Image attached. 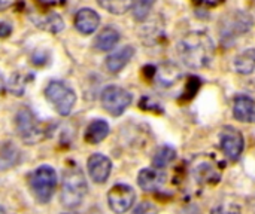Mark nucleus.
I'll return each mask as SVG.
<instances>
[{
    "label": "nucleus",
    "instance_id": "obj_1",
    "mask_svg": "<svg viewBox=\"0 0 255 214\" xmlns=\"http://www.w3.org/2000/svg\"><path fill=\"white\" fill-rule=\"evenodd\" d=\"M178 52L187 67L203 69L212 61L215 46L212 39L205 31H190L179 42Z\"/></svg>",
    "mask_w": 255,
    "mask_h": 214
},
{
    "label": "nucleus",
    "instance_id": "obj_2",
    "mask_svg": "<svg viewBox=\"0 0 255 214\" xmlns=\"http://www.w3.org/2000/svg\"><path fill=\"white\" fill-rule=\"evenodd\" d=\"M87 194V180L84 173L78 167H69L63 176L61 185V203L67 209H76L82 204Z\"/></svg>",
    "mask_w": 255,
    "mask_h": 214
},
{
    "label": "nucleus",
    "instance_id": "obj_3",
    "mask_svg": "<svg viewBox=\"0 0 255 214\" xmlns=\"http://www.w3.org/2000/svg\"><path fill=\"white\" fill-rule=\"evenodd\" d=\"M57 182H58L57 173L49 165H40L28 177L30 191L36 198V201H39L40 204L49 203V200L55 192Z\"/></svg>",
    "mask_w": 255,
    "mask_h": 214
},
{
    "label": "nucleus",
    "instance_id": "obj_4",
    "mask_svg": "<svg viewBox=\"0 0 255 214\" xmlns=\"http://www.w3.org/2000/svg\"><path fill=\"white\" fill-rule=\"evenodd\" d=\"M45 95H46L48 101L54 106V109L63 116L70 115V112L76 103L75 91L70 86H67L64 82H58V80H52L46 86Z\"/></svg>",
    "mask_w": 255,
    "mask_h": 214
},
{
    "label": "nucleus",
    "instance_id": "obj_5",
    "mask_svg": "<svg viewBox=\"0 0 255 214\" xmlns=\"http://www.w3.org/2000/svg\"><path fill=\"white\" fill-rule=\"evenodd\" d=\"M15 124H16V131H18L19 137L27 144H36L40 140H43L46 136L43 125L36 119L33 112L27 107H24L18 112Z\"/></svg>",
    "mask_w": 255,
    "mask_h": 214
},
{
    "label": "nucleus",
    "instance_id": "obj_6",
    "mask_svg": "<svg viewBox=\"0 0 255 214\" xmlns=\"http://www.w3.org/2000/svg\"><path fill=\"white\" fill-rule=\"evenodd\" d=\"M102 106L103 109L111 113L112 116H120L123 115L127 107L131 104L133 101V97L128 91H126L124 88H120V86H115V85H111V86H106L103 91H102Z\"/></svg>",
    "mask_w": 255,
    "mask_h": 214
},
{
    "label": "nucleus",
    "instance_id": "obj_7",
    "mask_svg": "<svg viewBox=\"0 0 255 214\" xmlns=\"http://www.w3.org/2000/svg\"><path fill=\"white\" fill-rule=\"evenodd\" d=\"M136 200V194L128 185H115L108 192V204L111 210L117 214L128 212Z\"/></svg>",
    "mask_w": 255,
    "mask_h": 214
},
{
    "label": "nucleus",
    "instance_id": "obj_8",
    "mask_svg": "<svg viewBox=\"0 0 255 214\" xmlns=\"http://www.w3.org/2000/svg\"><path fill=\"white\" fill-rule=\"evenodd\" d=\"M220 146L230 159H238L242 155L245 146L242 133L232 127L223 128V131L220 133Z\"/></svg>",
    "mask_w": 255,
    "mask_h": 214
},
{
    "label": "nucleus",
    "instance_id": "obj_9",
    "mask_svg": "<svg viewBox=\"0 0 255 214\" xmlns=\"http://www.w3.org/2000/svg\"><path fill=\"white\" fill-rule=\"evenodd\" d=\"M87 168H88V174L93 179L94 183H105L112 171V162L108 156L102 155V153H93L88 158L87 162Z\"/></svg>",
    "mask_w": 255,
    "mask_h": 214
},
{
    "label": "nucleus",
    "instance_id": "obj_10",
    "mask_svg": "<svg viewBox=\"0 0 255 214\" xmlns=\"http://www.w3.org/2000/svg\"><path fill=\"white\" fill-rule=\"evenodd\" d=\"M75 27L79 33L82 34H93L99 24H100V16L97 12H94L90 7L79 9L75 15Z\"/></svg>",
    "mask_w": 255,
    "mask_h": 214
},
{
    "label": "nucleus",
    "instance_id": "obj_11",
    "mask_svg": "<svg viewBox=\"0 0 255 214\" xmlns=\"http://www.w3.org/2000/svg\"><path fill=\"white\" fill-rule=\"evenodd\" d=\"M164 182L166 176L158 168H143L137 176V185L145 192L158 191L164 185Z\"/></svg>",
    "mask_w": 255,
    "mask_h": 214
},
{
    "label": "nucleus",
    "instance_id": "obj_12",
    "mask_svg": "<svg viewBox=\"0 0 255 214\" xmlns=\"http://www.w3.org/2000/svg\"><path fill=\"white\" fill-rule=\"evenodd\" d=\"M233 116L247 124H255V101L247 95H238L233 101Z\"/></svg>",
    "mask_w": 255,
    "mask_h": 214
},
{
    "label": "nucleus",
    "instance_id": "obj_13",
    "mask_svg": "<svg viewBox=\"0 0 255 214\" xmlns=\"http://www.w3.org/2000/svg\"><path fill=\"white\" fill-rule=\"evenodd\" d=\"M230 19H232V22L235 25H230L227 22L224 24V30H223L224 31V37H238L239 34L247 33L251 28V25H253L251 16L247 15V13H242V12H238V13L232 15Z\"/></svg>",
    "mask_w": 255,
    "mask_h": 214
},
{
    "label": "nucleus",
    "instance_id": "obj_14",
    "mask_svg": "<svg viewBox=\"0 0 255 214\" xmlns=\"http://www.w3.org/2000/svg\"><path fill=\"white\" fill-rule=\"evenodd\" d=\"M133 55H134V48L133 46H124L120 51L111 54L106 58V67H108V70L112 71V73L121 71L128 64V61L133 58Z\"/></svg>",
    "mask_w": 255,
    "mask_h": 214
},
{
    "label": "nucleus",
    "instance_id": "obj_15",
    "mask_svg": "<svg viewBox=\"0 0 255 214\" xmlns=\"http://www.w3.org/2000/svg\"><path fill=\"white\" fill-rule=\"evenodd\" d=\"M108 134H109V124L103 119H96L87 127L84 139L90 144H97L103 142L108 137Z\"/></svg>",
    "mask_w": 255,
    "mask_h": 214
},
{
    "label": "nucleus",
    "instance_id": "obj_16",
    "mask_svg": "<svg viewBox=\"0 0 255 214\" xmlns=\"http://www.w3.org/2000/svg\"><path fill=\"white\" fill-rule=\"evenodd\" d=\"M118 42H120V33L114 27H106L99 33L96 39V48L99 51H111L118 45Z\"/></svg>",
    "mask_w": 255,
    "mask_h": 214
},
{
    "label": "nucleus",
    "instance_id": "obj_17",
    "mask_svg": "<svg viewBox=\"0 0 255 214\" xmlns=\"http://www.w3.org/2000/svg\"><path fill=\"white\" fill-rule=\"evenodd\" d=\"M235 69L241 74H251L255 70V49L248 48L242 51L235 60Z\"/></svg>",
    "mask_w": 255,
    "mask_h": 214
},
{
    "label": "nucleus",
    "instance_id": "obj_18",
    "mask_svg": "<svg viewBox=\"0 0 255 214\" xmlns=\"http://www.w3.org/2000/svg\"><path fill=\"white\" fill-rule=\"evenodd\" d=\"M34 24L49 33H60L64 28L63 18L57 13H48V15L37 16V18H34Z\"/></svg>",
    "mask_w": 255,
    "mask_h": 214
},
{
    "label": "nucleus",
    "instance_id": "obj_19",
    "mask_svg": "<svg viewBox=\"0 0 255 214\" xmlns=\"http://www.w3.org/2000/svg\"><path fill=\"white\" fill-rule=\"evenodd\" d=\"M175 158H176V152H175L173 147L161 146V147L157 149V152H155V155L152 158V165H154V168L161 170V168L170 165L175 161Z\"/></svg>",
    "mask_w": 255,
    "mask_h": 214
},
{
    "label": "nucleus",
    "instance_id": "obj_20",
    "mask_svg": "<svg viewBox=\"0 0 255 214\" xmlns=\"http://www.w3.org/2000/svg\"><path fill=\"white\" fill-rule=\"evenodd\" d=\"M97 3L114 15L126 13L131 6V0H97Z\"/></svg>",
    "mask_w": 255,
    "mask_h": 214
},
{
    "label": "nucleus",
    "instance_id": "obj_21",
    "mask_svg": "<svg viewBox=\"0 0 255 214\" xmlns=\"http://www.w3.org/2000/svg\"><path fill=\"white\" fill-rule=\"evenodd\" d=\"M155 0H131V12L134 19L137 21H143L146 19V16L149 15V10L152 9Z\"/></svg>",
    "mask_w": 255,
    "mask_h": 214
},
{
    "label": "nucleus",
    "instance_id": "obj_22",
    "mask_svg": "<svg viewBox=\"0 0 255 214\" xmlns=\"http://www.w3.org/2000/svg\"><path fill=\"white\" fill-rule=\"evenodd\" d=\"M178 77H179V70L175 66H170V70H160L158 71V80L163 85H172L173 82H176Z\"/></svg>",
    "mask_w": 255,
    "mask_h": 214
},
{
    "label": "nucleus",
    "instance_id": "obj_23",
    "mask_svg": "<svg viewBox=\"0 0 255 214\" xmlns=\"http://www.w3.org/2000/svg\"><path fill=\"white\" fill-rule=\"evenodd\" d=\"M211 214H242V210L235 203H223L217 206Z\"/></svg>",
    "mask_w": 255,
    "mask_h": 214
},
{
    "label": "nucleus",
    "instance_id": "obj_24",
    "mask_svg": "<svg viewBox=\"0 0 255 214\" xmlns=\"http://www.w3.org/2000/svg\"><path fill=\"white\" fill-rule=\"evenodd\" d=\"M134 214H158V210H157V207H155L152 203L145 201V203H140V204L136 207Z\"/></svg>",
    "mask_w": 255,
    "mask_h": 214
},
{
    "label": "nucleus",
    "instance_id": "obj_25",
    "mask_svg": "<svg viewBox=\"0 0 255 214\" xmlns=\"http://www.w3.org/2000/svg\"><path fill=\"white\" fill-rule=\"evenodd\" d=\"M12 31V27L6 22H0V37H7Z\"/></svg>",
    "mask_w": 255,
    "mask_h": 214
},
{
    "label": "nucleus",
    "instance_id": "obj_26",
    "mask_svg": "<svg viewBox=\"0 0 255 214\" xmlns=\"http://www.w3.org/2000/svg\"><path fill=\"white\" fill-rule=\"evenodd\" d=\"M21 0H0V9H7L15 6L16 3H19Z\"/></svg>",
    "mask_w": 255,
    "mask_h": 214
},
{
    "label": "nucleus",
    "instance_id": "obj_27",
    "mask_svg": "<svg viewBox=\"0 0 255 214\" xmlns=\"http://www.w3.org/2000/svg\"><path fill=\"white\" fill-rule=\"evenodd\" d=\"M42 4H46V6H55V4H60L63 3L64 0H39Z\"/></svg>",
    "mask_w": 255,
    "mask_h": 214
},
{
    "label": "nucleus",
    "instance_id": "obj_28",
    "mask_svg": "<svg viewBox=\"0 0 255 214\" xmlns=\"http://www.w3.org/2000/svg\"><path fill=\"white\" fill-rule=\"evenodd\" d=\"M200 1L208 3V4H217V3H220V1H223V0H200Z\"/></svg>",
    "mask_w": 255,
    "mask_h": 214
},
{
    "label": "nucleus",
    "instance_id": "obj_29",
    "mask_svg": "<svg viewBox=\"0 0 255 214\" xmlns=\"http://www.w3.org/2000/svg\"><path fill=\"white\" fill-rule=\"evenodd\" d=\"M0 214H6V212L3 210V207H0Z\"/></svg>",
    "mask_w": 255,
    "mask_h": 214
}]
</instances>
